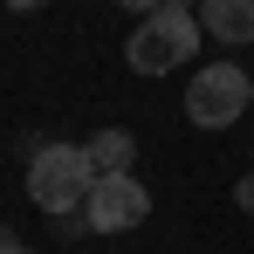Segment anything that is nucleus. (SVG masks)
Here are the masks:
<instances>
[{"label": "nucleus", "instance_id": "nucleus-1", "mask_svg": "<svg viewBox=\"0 0 254 254\" xmlns=\"http://www.w3.org/2000/svg\"><path fill=\"white\" fill-rule=\"evenodd\" d=\"M124 55L137 76H172L186 55H199V14H186L179 0H151L137 14V28H130Z\"/></svg>", "mask_w": 254, "mask_h": 254}, {"label": "nucleus", "instance_id": "nucleus-2", "mask_svg": "<svg viewBox=\"0 0 254 254\" xmlns=\"http://www.w3.org/2000/svg\"><path fill=\"white\" fill-rule=\"evenodd\" d=\"M89 186H96V165H89L83 144H35L28 151V199L48 220H76Z\"/></svg>", "mask_w": 254, "mask_h": 254}, {"label": "nucleus", "instance_id": "nucleus-3", "mask_svg": "<svg viewBox=\"0 0 254 254\" xmlns=\"http://www.w3.org/2000/svg\"><path fill=\"white\" fill-rule=\"evenodd\" d=\"M254 103V76L241 62H199L192 83H186V117L199 130H227L241 124V110Z\"/></svg>", "mask_w": 254, "mask_h": 254}, {"label": "nucleus", "instance_id": "nucleus-4", "mask_svg": "<svg viewBox=\"0 0 254 254\" xmlns=\"http://www.w3.org/2000/svg\"><path fill=\"white\" fill-rule=\"evenodd\" d=\"M151 220V192L137 186V172H117V179H96L83 199V227L89 234H130Z\"/></svg>", "mask_w": 254, "mask_h": 254}, {"label": "nucleus", "instance_id": "nucleus-5", "mask_svg": "<svg viewBox=\"0 0 254 254\" xmlns=\"http://www.w3.org/2000/svg\"><path fill=\"white\" fill-rule=\"evenodd\" d=\"M199 35H213L227 48H248L254 42V0H206L199 7Z\"/></svg>", "mask_w": 254, "mask_h": 254}, {"label": "nucleus", "instance_id": "nucleus-6", "mask_svg": "<svg viewBox=\"0 0 254 254\" xmlns=\"http://www.w3.org/2000/svg\"><path fill=\"white\" fill-rule=\"evenodd\" d=\"M83 151H89V165H96V179H117V172H130V158H137V137L110 124V130H96Z\"/></svg>", "mask_w": 254, "mask_h": 254}, {"label": "nucleus", "instance_id": "nucleus-7", "mask_svg": "<svg viewBox=\"0 0 254 254\" xmlns=\"http://www.w3.org/2000/svg\"><path fill=\"white\" fill-rule=\"evenodd\" d=\"M234 206H248V213H254V172H241V186H234Z\"/></svg>", "mask_w": 254, "mask_h": 254}, {"label": "nucleus", "instance_id": "nucleus-8", "mask_svg": "<svg viewBox=\"0 0 254 254\" xmlns=\"http://www.w3.org/2000/svg\"><path fill=\"white\" fill-rule=\"evenodd\" d=\"M0 254H35V248H21V241H14V234L0 227Z\"/></svg>", "mask_w": 254, "mask_h": 254}, {"label": "nucleus", "instance_id": "nucleus-9", "mask_svg": "<svg viewBox=\"0 0 254 254\" xmlns=\"http://www.w3.org/2000/svg\"><path fill=\"white\" fill-rule=\"evenodd\" d=\"M248 165H254V158H248Z\"/></svg>", "mask_w": 254, "mask_h": 254}]
</instances>
